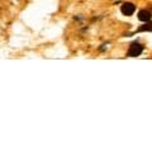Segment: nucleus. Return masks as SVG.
<instances>
[{
  "label": "nucleus",
  "instance_id": "nucleus-1",
  "mask_svg": "<svg viewBox=\"0 0 152 152\" xmlns=\"http://www.w3.org/2000/svg\"><path fill=\"white\" fill-rule=\"evenodd\" d=\"M142 51H143V47H142L140 43H137V42H134V43H132L129 50H128V56L131 57H136V56H140L142 53Z\"/></svg>",
  "mask_w": 152,
  "mask_h": 152
},
{
  "label": "nucleus",
  "instance_id": "nucleus-2",
  "mask_svg": "<svg viewBox=\"0 0 152 152\" xmlns=\"http://www.w3.org/2000/svg\"><path fill=\"white\" fill-rule=\"evenodd\" d=\"M121 10H122V13L124 14V15H132V14L134 13V10H136V7L133 5L132 3H124L122 5Z\"/></svg>",
  "mask_w": 152,
  "mask_h": 152
},
{
  "label": "nucleus",
  "instance_id": "nucleus-3",
  "mask_svg": "<svg viewBox=\"0 0 152 152\" xmlns=\"http://www.w3.org/2000/svg\"><path fill=\"white\" fill-rule=\"evenodd\" d=\"M138 18H140V20H142V22H148L151 19V13L148 10H141L138 13Z\"/></svg>",
  "mask_w": 152,
  "mask_h": 152
},
{
  "label": "nucleus",
  "instance_id": "nucleus-4",
  "mask_svg": "<svg viewBox=\"0 0 152 152\" xmlns=\"http://www.w3.org/2000/svg\"><path fill=\"white\" fill-rule=\"evenodd\" d=\"M152 32V22H150V23H147V24H145V26H142L140 29H138V32Z\"/></svg>",
  "mask_w": 152,
  "mask_h": 152
}]
</instances>
